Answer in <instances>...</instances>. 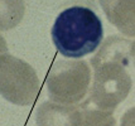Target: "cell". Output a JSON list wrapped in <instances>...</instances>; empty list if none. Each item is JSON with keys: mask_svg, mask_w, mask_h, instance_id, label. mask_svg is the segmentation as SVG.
Wrapping results in <instances>:
<instances>
[{"mask_svg": "<svg viewBox=\"0 0 135 126\" xmlns=\"http://www.w3.org/2000/svg\"><path fill=\"white\" fill-rule=\"evenodd\" d=\"M91 68L82 59L57 61L46 77L49 100L62 105H78L91 88Z\"/></svg>", "mask_w": 135, "mask_h": 126, "instance_id": "cell-3", "label": "cell"}, {"mask_svg": "<svg viewBox=\"0 0 135 126\" xmlns=\"http://www.w3.org/2000/svg\"><path fill=\"white\" fill-rule=\"evenodd\" d=\"M120 126H135V107L129 108L123 115L120 120Z\"/></svg>", "mask_w": 135, "mask_h": 126, "instance_id": "cell-9", "label": "cell"}, {"mask_svg": "<svg viewBox=\"0 0 135 126\" xmlns=\"http://www.w3.org/2000/svg\"><path fill=\"white\" fill-rule=\"evenodd\" d=\"M8 53V44H6L5 39L3 38V36L0 34V54Z\"/></svg>", "mask_w": 135, "mask_h": 126, "instance_id": "cell-10", "label": "cell"}, {"mask_svg": "<svg viewBox=\"0 0 135 126\" xmlns=\"http://www.w3.org/2000/svg\"><path fill=\"white\" fill-rule=\"evenodd\" d=\"M107 20L126 37H135V0H100Z\"/></svg>", "mask_w": 135, "mask_h": 126, "instance_id": "cell-5", "label": "cell"}, {"mask_svg": "<svg viewBox=\"0 0 135 126\" xmlns=\"http://www.w3.org/2000/svg\"><path fill=\"white\" fill-rule=\"evenodd\" d=\"M78 105H62L53 101L41 103L35 114L37 126H76Z\"/></svg>", "mask_w": 135, "mask_h": 126, "instance_id": "cell-6", "label": "cell"}, {"mask_svg": "<svg viewBox=\"0 0 135 126\" xmlns=\"http://www.w3.org/2000/svg\"><path fill=\"white\" fill-rule=\"evenodd\" d=\"M78 106L80 111L76 126H116L114 112L96 107L88 98L82 103H78Z\"/></svg>", "mask_w": 135, "mask_h": 126, "instance_id": "cell-7", "label": "cell"}, {"mask_svg": "<svg viewBox=\"0 0 135 126\" xmlns=\"http://www.w3.org/2000/svg\"><path fill=\"white\" fill-rule=\"evenodd\" d=\"M24 0H0V30L15 28L24 17Z\"/></svg>", "mask_w": 135, "mask_h": 126, "instance_id": "cell-8", "label": "cell"}, {"mask_svg": "<svg viewBox=\"0 0 135 126\" xmlns=\"http://www.w3.org/2000/svg\"><path fill=\"white\" fill-rule=\"evenodd\" d=\"M59 54L78 59L94 53L102 44L104 27L99 15L87 6H71L59 13L51 30Z\"/></svg>", "mask_w": 135, "mask_h": 126, "instance_id": "cell-2", "label": "cell"}, {"mask_svg": "<svg viewBox=\"0 0 135 126\" xmlns=\"http://www.w3.org/2000/svg\"><path fill=\"white\" fill-rule=\"evenodd\" d=\"M131 42L111 36L90 61L94 77L88 100L96 107L114 112L130 93L133 79L129 72Z\"/></svg>", "mask_w": 135, "mask_h": 126, "instance_id": "cell-1", "label": "cell"}, {"mask_svg": "<svg viewBox=\"0 0 135 126\" xmlns=\"http://www.w3.org/2000/svg\"><path fill=\"white\" fill-rule=\"evenodd\" d=\"M39 91V77L29 63L9 53L0 54V96L17 106H29Z\"/></svg>", "mask_w": 135, "mask_h": 126, "instance_id": "cell-4", "label": "cell"}, {"mask_svg": "<svg viewBox=\"0 0 135 126\" xmlns=\"http://www.w3.org/2000/svg\"><path fill=\"white\" fill-rule=\"evenodd\" d=\"M131 59H133V63H134V67H135V41L131 42Z\"/></svg>", "mask_w": 135, "mask_h": 126, "instance_id": "cell-11", "label": "cell"}]
</instances>
